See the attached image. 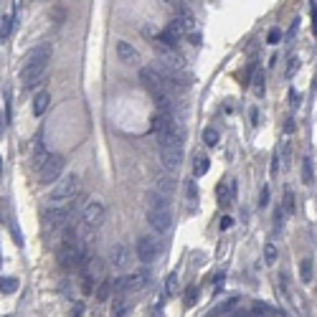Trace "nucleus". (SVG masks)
Returning <instances> with one entry per match:
<instances>
[{"label": "nucleus", "instance_id": "nucleus-1", "mask_svg": "<svg viewBox=\"0 0 317 317\" xmlns=\"http://www.w3.org/2000/svg\"><path fill=\"white\" fill-rule=\"evenodd\" d=\"M71 216H74V203H66V206H51L46 213H43V223L49 231L54 234H63L66 229H71Z\"/></svg>", "mask_w": 317, "mask_h": 317}, {"label": "nucleus", "instance_id": "nucleus-9", "mask_svg": "<svg viewBox=\"0 0 317 317\" xmlns=\"http://www.w3.org/2000/svg\"><path fill=\"white\" fill-rule=\"evenodd\" d=\"M157 254H160V241L155 236H142L137 241V259L142 264H152Z\"/></svg>", "mask_w": 317, "mask_h": 317}, {"label": "nucleus", "instance_id": "nucleus-11", "mask_svg": "<svg viewBox=\"0 0 317 317\" xmlns=\"http://www.w3.org/2000/svg\"><path fill=\"white\" fill-rule=\"evenodd\" d=\"M117 56H120V61L127 63V66H137V63H140V51H137L132 43H127V41H120V43H117Z\"/></svg>", "mask_w": 317, "mask_h": 317}, {"label": "nucleus", "instance_id": "nucleus-24", "mask_svg": "<svg viewBox=\"0 0 317 317\" xmlns=\"http://www.w3.org/2000/svg\"><path fill=\"white\" fill-rule=\"evenodd\" d=\"M112 315H115V317H127V315H129V302H127L125 297H120V300L115 302V307H112Z\"/></svg>", "mask_w": 317, "mask_h": 317}, {"label": "nucleus", "instance_id": "nucleus-32", "mask_svg": "<svg viewBox=\"0 0 317 317\" xmlns=\"http://www.w3.org/2000/svg\"><path fill=\"white\" fill-rule=\"evenodd\" d=\"M284 213H295V193L292 190L284 193Z\"/></svg>", "mask_w": 317, "mask_h": 317}, {"label": "nucleus", "instance_id": "nucleus-33", "mask_svg": "<svg viewBox=\"0 0 317 317\" xmlns=\"http://www.w3.org/2000/svg\"><path fill=\"white\" fill-rule=\"evenodd\" d=\"M175 289H178V277L170 274V277L165 279V295H175Z\"/></svg>", "mask_w": 317, "mask_h": 317}, {"label": "nucleus", "instance_id": "nucleus-21", "mask_svg": "<svg viewBox=\"0 0 317 317\" xmlns=\"http://www.w3.org/2000/svg\"><path fill=\"white\" fill-rule=\"evenodd\" d=\"M208 168H211V160H208V157H198L195 165H193V175H195V178H203V175L208 173Z\"/></svg>", "mask_w": 317, "mask_h": 317}, {"label": "nucleus", "instance_id": "nucleus-36", "mask_svg": "<svg viewBox=\"0 0 317 317\" xmlns=\"http://www.w3.org/2000/svg\"><path fill=\"white\" fill-rule=\"evenodd\" d=\"M297 59H289V66H287V76H295V71H297Z\"/></svg>", "mask_w": 317, "mask_h": 317}, {"label": "nucleus", "instance_id": "nucleus-27", "mask_svg": "<svg viewBox=\"0 0 317 317\" xmlns=\"http://www.w3.org/2000/svg\"><path fill=\"white\" fill-rule=\"evenodd\" d=\"M277 259H279V252H277V244H266V249H264V261L271 266V264H277Z\"/></svg>", "mask_w": 317, "mask_h": 317}, {"label": "nucleus", "instance_id": "nucleus-25", "mask_svg": "<svg viewBox=\"0 0 317 317\" xmlns=\"http://www.w3.org/2000/svg\"><path fill=\"white\" fill-rule=\"evenodd\" d=\"M15 289H18V279H13V277L0 279V292H3V295H10V292H15Z\"/></svg>", "mask_w": 317, "mask_h": 317}, {"label": "nucleus", "instance_id": "nucleus-38", "mask_svg": "<svg viewBox=\"0 0 317 317\" xmlns=\"http://www.w3.org/2000/svg\"><path fill=\"white\" fill-rule=\"evenodd\" d=\"M266 203H269V188L261 190V203H259V206H266Z\"/></svg>", "mask_w": 317, "mask_h": 317}, {"label": "nucleus", "instance_id": "nucleus-39", "mask_svg": "<svg viewBox=\"0 0 317 317\" xmlns=\"http://www.w3.org/2000/svg\"><path fill=\"white\" fill-rule=\"evenodd\" d=\"M289 99H292V107H300V94L289 92Z\"/></svg>", "mask_w": 317, "mask_h": 317}, {"label": "nucleus", "instance_id": "nucleus-42", "mask_svg": "<svg viewBox=\"0 0 317 317\" xmlns=\"http://www.w3.org/2000/svg\"><path fill=\"white\" fill-rule=\"evenodd\" d=\"M0 132H3V122H0Z\"/></svg>", "mask_w": 317, "mask_h": 317}, {"label": "nucleus", "instance_id": "nucleus-10", "mask_svg": "<svg viewBox=\"0 0 317 317\" xmlns=\"http://www.w3.org/2000/svg\"><path fill=\"white\" fill-rule=\"evenodd\" d=\"M173 125H175V120H173V115H170V112L157 109V112L152 115V129H155L157 140H160V137H165V134L173 129Z\"/></svg>", "mask_w": 317, "mask_h": 317}, {"label": "nucleus", "instance_id": "nucleus-4", "mask_svg": "<svg viewBox=\"0 0 317 317\" xmlns=\"http://www.w3.org/2000/svg\"><path fill=\"white\" fill-rule=\"evenodd\" d=\"M140 81H142V86L152 94V97H160V94H165V76H163V71L160 69H155V66H145V69H140Z\"/></svg>", "mask_w": 317, "mask_h": 317}, {"label": "nucleus", "instance_id": "nucleus-5", "mask_svg": "<svg viewBox=\"0 0 317 317\" xmlns=\"http://www.w3.org/2000/svg\"><path fill=\"white\" fill-rule=\"evenodd\" d=\"M63 165H66V160H63L61 155H51V157L46 160V165L38 170V180H41V186H51V183H56V180L61 178Z\"/></svg>", "mask_w": 317, "mask_h": 317}, {"label": "nucleus", "instance_id": "nucleus-19", "mask_svg": "<svg viewBox=\"0 0 317 317\" xmlns=\"http://www.w3.org/2000/svg\"><path fill=\"white\" fill-rule=\"evenodd\" d=\"M147 200H150V208H170V198L163 195V193H157V190H152L147 195Z\"/></svg>", "mask_w": 317, "mask_h": 317}, {"label": "nucleus", "instance_id": "nucleus-43", "mask_svg": "<svg viewBox=\"0 0 317 317\" xmlns=\"http://www.w3.org/2000/svg\"><path fill=\"white\" fill-rule=\"evenodd\" d=\"M0 163H3V160H0Z\"/></svg>", "mask_w": 317, "mask_h": 317}, {"label": "nucleus", "instance_id": "nucleus-29", "mask_svg": "<svg viewBox=\"0 0 317 317\" xmlns=\"http://www.w3.org/2000/svg\"><path fill=\"white\" fill-rule=\"evenodd\" d=\"M302 175H305V183H307V186L315 183V175H312V160H310V157L302 163Z\"/></svg>", "mask_w": 317, "mask_h": 317}, {"label": "nucleus", "instance_id": "nucleus-28", "mask_svg": "<svg viewBox=\"0 0 317 317\" xmlns=\"http://www.w3.org/2000/svg\"><path fill=\"white\" fill-rule=\"evenodd\" d=\"M160 5H163L165 10H170L173 15H175L178 10H183V8H186V3H183V0H160Z\"/></svg>", "mask_w": 317, "mask_h": 317}, {"label": "nucleus", "instance_id": "nucleus-40", "mask_svg": "<svg viewBox=\"0 0 317 317\" xmlns=\"http://www.w3.org/2000/svg\"><path fill=\"white\" fill-rule=\"evenodd\" d=\"M231 223H234V218H229V216H226V218H223V221H221V229H229V226H231Z\"/></svg>", "mask_w": 317, "mask_h": 317}, {"label": "nucleus", "instance_id": "nucleus-8", "mask_svg": "<svg viewBox=\"0 0 317 317\" xmlns=\"http://www.w3.org/2000/svg\"><path fill=\"white\" fill-rule=\"evenodd\" d=\"M160 163H163V168L168 173H175L180 168V163H183V147H178V145H163L160 147Z\"/></svg>", "mask_w": 317, "mask_h": 317}, {"label": "nucleus", "instance_id": "nucleus-17", "mask_svg": "<svg viewBox=\"0 0 317 317\" xmlns=\"http://www.w3.org/2000/svg\"><path fill=\"white\" fill-rule=\"evenodd\" d=\"M49 102H51V94H49V92H38L36 99H33V115L41 117V115L49 109Z\"/></svg>", "mask_w": 317, "mask_h": 317}, {"label": "nucleus", "instance_id": "nucleus-6", "mask_svg": "<svg viewBox=\"0 0 317 317\" xmlns=\"http://www.w3.org/2000/svg\"><path fill=\"white\" fill-rule=\"evenodd\" d=\"M81 223L86 229H99L104 223V203L102 200H89L81 211Z\"/></svg>", "mask_w": 317, "mask_h": 317}, {"label": "nucleus", "instance_id": "nucleus-41", "mask_svg": "<svg viewBox=\"0 0 317 317\" xmlns=\"http://www.w3.org/2000/svg\"><path fill=\"white\" fill-rule=\"evenodd\" d=\"M231 317H249V312H244V310H236V312H231Z\"/></svg>", "mask_w": 317, "mask_h": 317}, {"label": "nucleus", "instance_id": "nucleus-26", "mask_svg": "<svg viewBox=\"0 0 317 317\" xmlns=\"http://www.w3.org/2000/svg\"><path fill=\"white\" fill-rule=\"evenodd\" d=\"M109 295H112V284H109V282H99V287H97V300H99V302H107Z\"/></svg>", "mask_w": 317, "mask_h": 317}, {"label": "nucleus", "instance_id": "nucleus-37", "mask_svg": "<svg viewBox=\"0 0 317 317\" xmlns=\"http://www.w3.org/2000/svg\"><path fill=\"white\" fill-rule=\"evenodd\" d=\"M188 198L190 200H198V188H195V183H188Z\"/></svg>", "mask_w": 317, "mask_h": 317}, {"label": "nucleus", "instance_id": "nucleus-13", "mask_svg": "<svg viewBox=\"0 0 317 317\" xmlns=\"http://www.w3.org/2000/svg\"><path fill=\"white\" fill-rule=\"evenodd\" d=\"M147 284H150V274H147L145 269L129 274V287H132V292H142V289H147Z\"/></svg>", "mask_w": 317, "mask_h": 317}, {"label": "nucleus", "instance_id": "nucleus-2", "mask_svg": "<svg viewBox=\"0 0 317 317\" xmlns=\"http://www.w3.org/2000/svg\"><path fill=\"white\" fill-rule=\"evenodd\" d=\"M76 195H79V175H66L61 180H56L49 200L51 206H66V203H74Z\"/></svg>", "mask_w": 317, "mask_h": 317}, {"label": "nucleus", "instance_id": "nucleus-15", "mask_svg": "<svg viewBox=\"0 0 317 317\" xmlns=\"http://www.w3.org/2000/svg\"><path fill=\"white\" fill-rule=\"evenodd\" d=\"M173 20H178V23H180V28H183L186 33H193V28H195V18H193V13H190L188 8L178 10V13L173 15Z\"/></svg>", "mask_w": 317, "mask_h": 317}, {"label": "nucleus", "instance_id": "nucleus-7", "mask_svg": "<svg viewBox=\"0 0 317 317\" xmlns=\"http://www.w3.org/2000/svg\"><path fill=\"white\" fill-rule=\"evenodd\" d=\"M147 223L157 231V234H168L173 226V213L170 208H147Z\"/></svg>", "mask_w": 317, "mask_h": 317}, {"label": "nucleus", "instance_id": "nucleus-31", "mask_svg": "<svg viewBox=\"0 0 317 317\" xmlns=\"http://www.w3.org/2000/svg\"><path fill=\"white\" fill-rule=\"evenodd\" d=\"M300 274H302V282H310V279H312V261H310V259H305V261L300 264Z\"/></svg>", "mask_w": 317, "mask_h": 317}, {"label": "nucleus", "instance_id": "nucleus-20", "mask_svg": "<svg viewBox=\"0 0 317 317\" xmlns=\"http://www.w3.org/2000/svg\"><path fill=\"white\" fill-rule=\"evenodd\" d=\"M13 26H15V18H13V15H5V18L0 20V41H8V38H10Z\"/></svg>", "mask_w": 317, "mask_h": 317}, {"label": "nucleus", "instance_id": "nucleus-18", "mask_svg": "<svg viewBox=\"0 0 317 317\" xmlns=\"http://www.w3.org/2000/svg\"><path fill=\"white\" fill-rule=\"evenodd\" d=\"M155 190L170 198V195L175 193V183H173V178H170V175H160V178L155 180Z\"/></svg>", "mask_w": 317, "mask_h": 317}, {"label": "nucleus", "instance_id": "nucleus-14", "mask_svg": "<svg viewBox=\"0 0 317 317\" xmlns=\"http://www.w3.org/2000/svg\"><path fill=\"white\" fill-rule=\"evenodd\" d=\"M51 43H41V46H36L28 56H26V63L28 61H51Z\"/></svg>", "mask_w": 317, "mask_h": 317}, {"label": "nucleus", "instance_id": "nucleus-30", "mask_svg": "<svg viewBox=\"0 0 317 317\" xmlns=\"http://www.w3.org/2000/svg\"><path fill=\"white\" fill-rule=\"evenodd\" d=\"M216 193H218V203H221V206H229V200H231V190H229V186L221 183V186L216 188Z\"/></svg>", "mask_w": 317, "mask_h": 317}, {"label": "nucleus", "instance_id": "nucleus-22", "mask_svg": "<svg viewBox=\"0 0 317 317\" xmlns=\"http://www.w3.org/2000/svg\"><path fill=\"white\" fill-rule=\"evenodd\" d=\"M203 142H206L208 147H216V145H218V129H216V127H206V129H203Z\"/></svg>", "mask_w": 317, "mask_h": 317}, {"label": "nucleus", "instance_id": "nucleus-35", "mask_svg": "<svg viewBox=\"0 0 317 317\" xmlns=\"http://www.w3.org/2000/svg\"><path fill=\"white\" fill-rule=\"evenodd\" d=\"M198 300V289L195 287H190L188 292H186V307H193V302Z\"/></svg>", "mask_w": 317, "mask_h": 317}, {"label": "nucleus", "instance_id": "nucleus-23", "mask_svg": "<svg viewBox=\"0 0 317 317\" xmlns=\"http://www.w3.org/2000/svg\"><path fill=\"white\" fill-rule=\"evenodd\" d=\"M129 289H132V287H129V277H120V279L112 284V292H115L117 297H122V295L129 292Z\"/></svg>", "mask_w": 317, "mask_h": 317}, {"label": "nucleus", "instance_id": "nucleus-44", "mask_svg": "<svg viewBox=\"0 0 317 317\" xmlns=\"http://www.w3.org/2000/svg\"><path fill=\"white\" fill-rule=\"evenodd\" d=\"M0 20H3V18H0Z\"/></svg>", "mask_w": 317, "mask_h": 317}, {"label": "nucleus", "instance_id": "nucleus-16", "mask_svg": "<svg viewBox=\"0 0 317 317\" xmlns=\"http://www.w3.org/2000/svg\"><path fill=\"white\" fill-rule=\"evenodd\" d=\"M49 157H51V155L46 152V147H43V142L38 140V142H36V147H33V163H31V165L36 168V173H38V170H41V168L46 165V160H49Z\"/></svg>", "mask_w": 317, "mask_h": 317}, {"label": "nucleus", "instance_id": "nucleus-12", "mask_svg": "<svg viewBox=\"0 0 317 317\" xmlns=\"http://www.w3.org/2000/svg\"><path fill=\"white\" fill-rule=\"evenodd\" d=\"M129 259H132V252H129L127 244H117V246L109 252V264L117 266V269H125L127 264H129Z\"/></svg>", "mask_w": 317, "mask_h": 317}, {"label": "nucleus", "instance_id": "nucleus-3", "mask_svg": "<svg viewBox=\"0 0 317 317\" xmlns=\"http://www.w3.org/2000/svg\"><path fill=\"white\" fill-rule=\"evenodd\" d=\"M46 74H49V61H28L20 71V81L26 89H33V86L43 84Z\"/></svg>", "mask_w": 317, "mask_h": 317}, {"label": "nucleus", "instance_id": "nucleus-34", "mask_svg": "<svg viewBox=\"0 0 317 317\" xmlns=\"http://www.w3.org/2000/svg\"><path fill=\"white\" fill-rule=\"evenodd\" d=\"M279 41H282V31L279 28H271L269 36H266V43H279Z\"/></svg>", "mask_w": 317, "mask_h": 317}]
</instances>
